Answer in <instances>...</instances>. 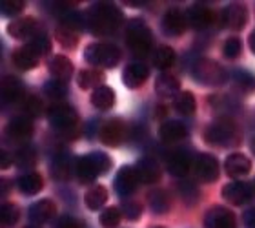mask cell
I'll list each match as a JSON object with an SVG mask.
<instances>
[{
  "instance_id": "cell-1",
  "label": "cell",
  "mask_w": 255,
  "mask_h": 228,
  "mask_svg": "<svg viewBox=\"0 0 255 228\" xmlns=\"http://www.w3.org/2000/svg\"><path fill=\"white\" fill-rule=\"evenodd\" d=\"M123 22V13L112 4H97L88 11L86 26L93 35H113Z\"/></svg>"
},
{
  "instance_id": "cell-2",
  "label": "cell",
  "mask_w": 255,
  "mask_h": 228,
  "mask_svg": "<svg viewBox=\"0 0 255 228\" xmlns=\"http://www.w3.org/2000/svg\"><path fill=\"white\" fill-rule=\"evenodd\" d=\"M126 44L135 57H146L149 53V49L153 46V37H151V29L146 26V22L140 18H133L128 24Z\"/></svg>"
},
{
  "instance_id": "cell-3",
  "label": "cell",
  "mask_w": 255,
  "mask_h": 228,
  "mask_svg": "<svg viewBox=\"0 0 255 228\" xmlns=\"http://www.w3.org/2000/svg\"><path fill=\"white\" fill-rule=\"evenodd\" d=\"M191 75L197 82L204 86H219L226 82V69L212 58H197L191 66Z\"/></svg>"
},
{
  "instance_id": "cell-4",
  "label": "cell",
  "mask_w": 255,
  "mask_h": 228,
  "mask_svg": "<svg viewBox=\"0 0 255 228\" xmlns=\"http://www.w3.org/2000/svg\"><path fill=\"white\" fill-rule=\"evenodd\" d=\"M204 139L210 146H232L237 143V128L232 119H217L206 128Z\"/></svg>"
},
{
  "instance_id": "cell-5",
  "label": "cell",
  "mask_w": 255,
  "mask_h": 228,
  "mask_svg": "<svg viewBox=\"0 0 255 228\" xmlns=\"http://www.w3.org/2000/svg\"><path fill=\"white\" fill-rule=\"evenodd\" d=\"M84 58L97 68H115L121 62V49L113 44H90L84 49Z\"/></svg>"
},
{
  "instance_id": "cell-6",
  "label": "cell",
  "mask_w": 255,
  "mask_h": 228,
  "mask_svg": "<svg viewBox=\"0 0 255 228\" xmlns=\"http://www.w3.org/2000/svg\"><path fill=\"white\" fill-rule=\"evenodd\" d=\"M48 119L57 130H69L79 122V113L69 104H53L48 110Z\"/></svg>"
},
{
  "instance_id": "cell-7",
  "label": "cell",
  "mask_w": 255,
  "mask_h": 228,
  "mask_svg": "<svg viewBox=\"0 0 255 228\" xmlns=\"http://www.w3.org/2000/svg\"><path fill=\"white\" fill-rule=\"evenodd\" d=\"M7 33L16 40H29V42L33 38H37L38 35H42L38 22L33 16H22V18L13 20L7 26Z\"/></svg>"
},
{
  "instance_id": "cell-8",
  "label": "cell",
  "mask_w": 255,
  "mask_h": 228,
  "mask_svg": "<svg viewBox=\"0 0 255 228\" xmlns=\"http://www.w3.org/2000/svg\"><path fill=\"white\" fill-rule=\"evenodd\" d=\"M195 177L201 183H213L219 177V161L212 154H199L193 161Z\"/></svg>"
},
{
  "instance_id": "cell-9",
  "label": "cell",
  "mask_w": 255,
  "mask_h": 228,
  "mask_svg": "<svg viewBox=\"0 0 255 228\" xmlns=\"http://www.w3.org/2000/svg\"><path fill=\"white\" fill-rule=\"evenodd\" d=\"M128 137V126L124 124V121L121 119H112L108 121L99 132V139L102 141V144L106 146H119L124 143V139Z\"/></svg>"
},
{
  "instance_id": "cell-10",
  "label": "cell",
  "mask_w": 255,
  "mask_h": 228,
  "mask_svg": "<svg viewBox=\"0 0 255 228\" xmlns=\"http://www.w3.org/2000/svg\"><path fill=\"white\" fill-rule=\"evenodd\" d=\"M204 228H237L235 214L230 208L212 207L204 216Z\"/></svg>"
},
{
  "instance_id": "cell-11",
  "label": "cell",
  "mask_w": 255,
  "mask_h": 228,
  "mask_svg": "<svg viewBox=\"0 0 255 228\" xmlns=\"http://www.w3.org/2000/svg\"><path fill=\"white\" fill-rule=\"evenodd\" d=\"M255 192L248 183H243V181H234V183H228L224 185L223 188V197L230 205H235V207H241L252 199Z\"/></svg>"
},
{
  "instance_id": "cell-12",
  "label": "cell",
  "mask_w": 255,
  "mask_h": 228,
  "mask_svg": "<svg viewBox=\"0 0 255 228\" xmlns=\"http://www.w3.org/2000/svg\"><path fill=\"white\" fill-rule=\"evenodd\" d=\"M221 22H223V26L226 29H230V31H241L246 26V22H248V11H246L245 5L230 4L228 7L223 9Z\"/></svg>"
},
{
  "instance_id": "cell-13",
  "label": "cell",
  "mask_w": 255,
  "mask_h": 228,
  "mask_svg": "<svg viewBox=\"0 0 255 228\" xmlns=\"http://www.w3.org/2000/svg\"><path fill=\"white\" fill-rule=\"evenodd\" d=\"M138 183H140V181H138L135 168H131V166H123V168L117 172V177H115V192H117L121 197H129L133 192L137 190Z\"/></svg>"
},
{
  "instance_id": "cell-14",
  "label": "cell",
  "mask_w": 255,
  "mask_h": 228,
  "mask_svg": "<svg viewBox=\"0 0 255 228\" xmlns=\"http://www.w3.org/2000/svg\"><path fill=\"white\" fill-rule=\"evenodd\" d=\"M186 13H182L181 9H170L162 16V31L168 37H181L182 33L186 31Z\"/></svg>"
},
{
  "instance_id": "cell-15",
  "label": "cell",
  "mask_w": 255,
  "mask_h": 228,
  "mask_svg": "<svg viewBox=\"0 0 255 228\" xmlns=\"http://www.w3.org/2000/svg\"><path fill=\"white\" fill-rule=\"evenodd\" d=\"M55 212H57V207L51 199H40V201L33 203L29 207V212H27V218L33 225H44L51 221L55 218Z\"/></svg>"
},
{
  "instance_id": "cell-16",
  "label": "cell",
  "mask_w": 255,
  "mask_h": 228,
  "mask_svg": "<svg viewBox=\"0 0 255 228\" xmlns=\"http://www.w3.org/2000/svg\"><path fill=\"white\" fill-rule=\"evenodd\" d=\"M186 18L188 24H191L195 29H206L215 22V13L206 5L195 4L186 11Z\"/></svg>"
},
{
  "instance_id": "cell-17",
  "label": "cell",
  "mask_w": 255,
  "mask_h": 228,
  "mask_svg": "<svg viewBox=\"0 0 255 228\" xmlns=\"http://www.w3.org/2000/svg\"><path fill=\"white\" fill-rule=\"evenodd\" d=\"M148 77H149V69H148L146 64L144 62H131V64H128L126 69H124L123 82H124V86L135 90V88H138V86H142L144 82L148 80Z\"/></svg>"
},
{
  "instance_id": "cell-18",
  "label": "cell",
  "mask_w": 255,
  "mask_h": 228,
  "mask_svg": "<svg viewBox=\"0 0 255 228\" xmlns=\"http://www.w3.org/2000/svg\"><path fill=\"white\" fill-rule=\"evenodd\" d=\"M224 170L230 177L241 179L252 172V161L245 154H230L224 163Z\"/></svg>"
},
{
  "instance_id": "cell-19",
  "label": "cell",
  "mask_w": 255,
  "mask_h": 228,
  "mask_svg": "<svg viewBox=\"0 0 255 228\" xmlns=\"http://www.w3.org/2000/svg\"><path fill=\"white\" fill-rule=\"evenodd\" d=\"M137 172V177L142 185H153L160 179V168L157 165V161L151 157H142L137 161V165L133 166Z\"/></svg>"
},
{
  "instance_id": "cell-20",
  "label": "cell",
  "mask_w": 255,
  "mask_h": 228,
  "mask_svg": "<svg viewBox=\"0 0 255 228\" xmlns=\"http://www.w3.org/2000/svg\"><path fill=\"white\" fill-rule=\"evenodd\" d=\"M191 157L186 150H175L168 155V172L175 177H186L191 168Z\"/></svg>"
},
{
  "instance_id": "cell-21",
  "label": "cell",
  "mask_w": 255,
  "mask_h": 228,
  "mask_svg": "<svg viewBox=\"0 0 255 228\" xmlns=\"http://www.w3.org/2000/svg\"><path fill=\"white\" fill-rule=\"evenodd\" d=\"M48 69L51 79L60 80V82H68L71 79V75H73V62L68 57H64V55H55L49 60Z\"/></svg>"
},
{
  "instance_id": "cell-22",
  "label": "cell",
  "mask_w": 255,
  "mask_h": 228,
  "mask_svg": "<svg viewBox=\"0 0 255 228\" xmlns=\"http://www.w3.org/2000/svg\"><path fill=\"white\" fill-rule=\"evenodd\" d=\"M155 91L160 99H175L181 93V80L173 75L162 73L155 80Z\"/></svg>"
},
{
  "instance_id": "cell-23",
  "label": "cell",
  "mask_w": 255,
  "mask_h": 228,
  "mask_svg": "<svg viewBox=\"0 0 255 228\" xmlns=\"http://www.w3.org/2000/svg\"><path fill=\"white\" fill-rule=\"evenodd\" d=\"M7 133L15 141H27L33 135V122L27 115L13 117L7 124Z\"/></svg>"
},
{
  "instance_id": "cell-24",
  "label": "cell",
  "mask_w": 255,
  "mask_h": 228,
  "mask_svg": "<svg viewBox=\"0 0 255 228\" xmlns=\"http://www.w3.org/2000/svg\"><path fill=\"white\" fill-rule=\"evenodd\" d=\"M160 139L164 141V143H179L182 139L188 137V128L184 122L181 121H166L160 124Z\"/></svg>"
},
{
  "instance_id": "cell-25",
  "label": "cell",
  "mask_w": 255,
  "mask_h": 228,
  "mask_svg": "<svg viewBox=\"0 0 255 228\" xmlns=\"http://www.w3.org/2000/svg\"><path fill=\"white\" fill-rule=\"evenodd\" d=\"M38 58H40V55L31 48L29 42H27L26 46H22V48H18L15 53H13V62H15L16 68L22 69V71H29V69L37 68Z\"/></svg>"
},
{
  "instance_id": "cell-26",
  "label": "cell",
  "mask_w": 255,
  "mask_h": 228,
  "mask_svg": "<svg viewBox=\"0 0 255 228\" xmlns=\"http://www.w3.org/2000/svg\"><path fill=\"white\" fill-rule=\"evenodd\" d=\"M16 186H18V190H20L24 196H37L38 192L44 188V179H42V175L37 174V172H27V174L18 177Z\"/></svg>"
},
{
  "instance_id": "cell-27",
  "label": "cell",
  "mask_w": 255,
  "mask_h": 228,
  "mask_svg": "<svg viewBox=\"0 0 255 228\" xmlns=\"http://www.w3.org/2000/svg\"><path fill=\"white\" fill-rule=\"evenodd\" d=\"M22 95H24V86L20 80L11 77V75L4 77V80H2V101H4V104H13L18 99H22Z\"/></svg>"
},
{
  "instance_id": "cell-28",
  "label": "cell",
  "mask_w": 255,
  "mask_h": 228,
  "mask_svg": "<svg viewBox=\"0 0 255 228\" xmlns=\"http://www.w3.org/2000/svg\"><path fill=\"white\" fill-rule=\"evenodd\" d=\"M115 101H117L115 91L110 86H101V88L93 90V93H91V104L97 110H102V112H106V110L115 106Z\"/></svg>"
},
{
  "instance_id": "cell-29",
  "label": "cell",
  "mask_w": 255,
  "mask_h": 228,
  "mask_svg": "<svg viewBox=\"0 0 255 228\" xmlns=\"http://www.w3.org/2000/svg\"><path fill=\"white\" fill-rule=\"evenodd\" d=\"M104 80H106V75L101 69H82L77 77V84L82 90H97L104 86Z\"/></svg>"
},
{
  "instance_id": "cell-30",
  "label": "cell",
  "mask_w": 255,
  "mask_h": 228,
  "mask_svg": "<svg viewBox=\"0 0 255 228\" xmlns=\"http://www.w3.org/2000/svg\"><path fill=\"white\" fill-rule=\"evenodd\" d=\"M75 174L80 179V183L84 185H90L99 177V172H97L95 165L91 163L90 155H84V157H79L75 161Z\"/></svg>"
},
{
  "instance_id": "cell-31",
  "label": "cell",
  "mask_w": 255,
  "mask_h": 228,
  "mask_svg": "<svg viewBox=\"0 0 255 228\" xmlns=\"http://www.w3.org/2000/svg\"><path fill=\"white\" fill-rule=\"evenodd\" d=\"M73 172V157L68 154L57 155L51 163V175L57 181H66Z\"/></svg>"
},
{
  "instance_id": "cell-32",
  "label": "cell",
  "mask_w": 255,
  "mask_h": 228,
  "mask_svg": "<svg viewBox=\"0 0 255 228\" xmlns=\"http://www.w3.org/2000/svg\"><path fill=\"white\" fill-rule=\"evenodd\" d=\"M148 205L151 208V212L162 216L171 208V197L164 190H153L148 196Z\"/></svg>"
},
{
  "instance_id": "cell-33",
  "label": "cell",
  "mask_w": 255,
  "mask_h": 228,
  "mask_svg": "<svg viewBox=\"0 0 255 228\" xmlns=\"http://www.w3.org/2000/svg\"><path fill=\"white\" fill-rule=\"evenodd\" d=\"M108 201V190L102 185L91 186L88 194H86V207L90 208L91 212H97L101 210Z\"/></svg>"
},
{
  "instance_id": "cell-34",
  "label": "cell",
  "mask_w": 255,
  "mask_h": 228,
  "mask_svg": "<svg viewBox=\"0 0 255 228\" xmlns=\"http://www.w3.org/2000/svg\"><path fill=\"white\" fill-rule=\"evenodd\" d=\"M173 108L177 113H181L184 117H190L195 113L197 110V101L191 91H181L179 95L173 99Z\"/></svg>"
},
{
  "instance_id": "cell-35",
  "label": "cell",
  "mask_w": 255,
  "mask_h": 228,
  "mask_svg": "<svg viewBox=\"0 0 255 228\" xmlns=\"http://www.w3.org/2000/svg\"><path fill=\"white\" fill-rule=\"evenodd\" d=\"M175 51L170 48V46H159V48L155 49L153 55H151V60H153V66L157 69H168L171 68L173 64H175Z\"/></svg>"
},
{
  "instance_id": "cell-36",
  "label": "cell",
  "mask_w": 255,
  "mask_h": 228,
  "mask_svg": "<svg viewBox=\"0 0 255 228\" xmlns=\"http://www.w3.org/2000/svg\"><path fill=\"white\" fill-rule=\"evenodd\" d=\"M234 82L243 93H254L255 91V75L248 69H237L234 71Z\"/></svg>"
},
{
  "instance_id": "cell-37",
  "label": "cell",
  "mask_w": 255,
  "mask_h": 228,
  "mask_svg": "<svg viewBox=\"0 0 255 228\" xmlns=\"http://www.w3.org/2000/svg\"><path fill=\"white\" fill-rule=\"evenodd\" d=\"M177 190H179L182 201L186 203L188 207H191V205H195V203L199 201V188H197L195 183L182 179L181 183H179V186H177Z\"/></svg>"
},
{
  "instance_id": "cell-38",
  "label": "cell",
  "mask_w": 255,
  "mask_h": 228,
  "mask_svg": "<svg viewBox=\"0 0 255 228\" xmlns=\"http://www.w3.org/2000/svg\"><path fill=\"white\" fill-rule=\"evenodd\" d=\"M121 219H123V212H121V208H117V207L106 208V210H102V214H101L102 228H117L119 223H121Z\"/></svg>"
},
{
  "instance_id": "cell-39",
  "label": "cell",
  "mask_w": 255,
  "mask_h": 228,
  "mask_svg": "<svg viewBox=\"0 0 255 228\" xmlns=\"http://www.w3.org/2000/svg\"><path fill=\"white\" fill-rule=\"evenodd\" d=\"M18 218H20V210L16 208V205H13V203H4V205H2V208H0V219H2V225H5V227H13V225H16Z\"/></svg>"
},
{
  "instance_id": "cell-40",
  "label": "cell",
  "mask_w": 255,
  "mask_h": 228,
  "mask_svg": "<svg viewBox=\"0 0 255 228\" xmlns=\"http://www.w3.org/2000/svg\"><path fill=\"white\" fill-rule=\"evenodd\" d=\"M44 93L51 97V99H55V101H59V99H64V97L68 95V86H66V82L51 79L49 82L44 84Z\"/></svg>"
},
{
  "instance_id": "cell-41",
  "label": "cell",
  "mask_w": 255,
  "mask_h": 228,
  "mask_svg": "<svg viewBox=\"0 0 255 228\" xmlns=\"http://www.w3.org/2000/svg\"><path fill=\"white\" fill-rule=\"evenodd\" d=\"M90 159H91V163L95 165L99 175L108 174L110 168H112V157H110L108 154H104V152H91Z\"/></svg>"
},
{
  "instance_id": "cell-42",
  "label": "cell",
  "mask_w": 255,
  "mask_h": 228,
  "mask_svg": "<svg viewBox=\"0 0 255 228\" xmlns=\"http://www.w3.org/2000/svg\"><path fill=\"white\" fill-rule=\"evenodd\" d=\"M22 110L27 117H38L42 112V101L35 95H27L22 99Z\"/></svg>"
},
{
  "instance_id": "cell-43",
  "label": "cell",
  "mask_w": 255,
  "mask_h": 228,
  "mask_svg": "<svg viewBox=\"0 0 255 228\" xmlns=\"http://www.w3.org/2000/svg\"><path fill=\"white\" fill-rule=\"evenodd\" d=\"M26 7V2L24 0H2L0 2V9H2V15L4 16H16L20 15Z\"/></svg>"
},
{
  "instance_id": "cell-44",
  "label": "cell",
  "mask_w": 255,
  "mask_h": 228,
  "mask_svg": "<svg viewBox=\"0 0 255 228\" xmlns=\"http://www.w3.org/2000/svg\"><path fill=\"white\" fill-rule=\"evenodd\" d=\"M57 40L68 49H73L75 46H77V42H79V38H77L73 29H69V27H66V26L57 29Z\"/></svg>"
},
{
  "instance_id": "cell-45",
  "label": "cell",
  "mask_w": 255,
  "mask_h": 228,
  "mask_svg": "<svg viewBox=\"0 0 255 228\" xmlns=\"http://www.w3.org/2000/svg\"><path fill=\"white\" fill-rule=\"evenodd\" d=\"M35 161H37V154H35V150L31 146H24L15 155V163L18 166H33Z\"/></svg>"
},
{
  "instance_id": "cell-46",
  "label": "cell",
  "mask_w": 255,
  "mask_h": 228,
  "mask_svg": "<svg viewBox=\"0 0 255 228\" xmlns=\"http://www.w3.org/2000/svg\"><path fill=\"white\" fill-rule=\"evenodd\" d=\"M241 51H243V42H241V38L230 37L228 40L224 42L223 53H224V57L230 58V60H234V58L239 57Z\"/></svg>"
},
{
  "instance_id": "cell-47",
  "label": "cell",
  "mask_w": 255,
  "mask_h": 228,
  "mask_svg": "<svg viewBox=\"0 0 255 228\" xmlns=\"http://www.w3.org/2000/svg\"><path fill=\"white\" fill-rule=\"evenodd\" d=\"M121 212H123V216L126 219H129V221H137L140 216H142V205L137 201H126L121 207Z\"/></svg>"
},
{
  "instance_id": "cell-48",
  "label": "cell",
  "mask_w": 255,
  "mask_h": 228,
  "mask_svg": "<svg viewBox=\"0 0 255 228\" xmlns=\"http://www.w3.org/2000/svg\"><path fill=\"white\" fill-rule=\"evenodd\" d=\"M29 44H31V48L35 49L40 57H44V55H48L49 51H51V40H49L44 33H42V35H38L37 38H33Z\"/></svg>"
},
{
  "instance_id": "cell-49",
  "label": "cell",
  "mask_w": 255,
  "mask_h": 228,
  "mask_svg": "<svg viewBox=\"0 0 255 228\" xmlns=\"http://www.w3.org/2000/svg\"><path fill=\"white\" fill-rule=\"evenodd\" d=\"M55 228H82V225H80L79 219L71 218V216H62L55 223Z\"/></svg>"
},
{
  "instance_id": "cell-50",
  "label": "cell",
  "mask_w": 255,
  "mask_h": 228,
  "mask_svg": "<svg viewBox=\"0 0 255 228\" xmlns=\"http://www.w3.org/2000/svg\"><path fill=\"white\" fill-rule=\"evenodd\" d=\"M243 219H245L246 228H255V208H248L245 216H243Z\"/></svg>"
},
{
  "instance_id": "cell-51",
  "label": "cell",
  "mask_w": 255,
  "mask_h": 228,
  "mask_svg": "<svg viewBox=\"0 0 255 228\" xmlns=\"http://www.w3.org/2000/svg\"><path fill=\"white\" fill-rule=\"evenodd\" d=\"M11 165V157L7 155V152H2V168H7Z\"/></svg>"
},
{
  "instance_id": "cell-52",
  "label": "cell",
  "mask_w": 255,
  "mask_h": 228,
  "mask_svg": "<svg viewBox=\"0 0 255 228\" xmlns=\"http://www.w3.org/2000/svg\"><path fill=\"white\" fill-rule=\"evenodd\" d=\"M248 44H250V49L255 53V31L250 35V38H248Z\"/></svg>"
},
{
  "instance_id": "cell-53",
  "label": "cell",
  "mask_w": 255,
  "mask_h": 228,
  "mask_svg": "<svg viewBox=\"0 0 255 228\" xmlns=\"http://www.w3.org/2000/svg\"><path fill=\"white\" fill-rule=\"evenodd\" d=\"M250 146H252V152H254V154H255V137L252 139V144H250Z\"/></svg>"
},
{
  "instance_id": "cell-54",
  "label": "cell",
  "mask_w": 255,
  "mask_h": 228,
  "mask_svg": "<svg viewBox=\"0 0 255 228\" xmlns=\"http://www.w3.org/2000/svg\"><path fill=\"white\" fill-rule=\"evenodd\" d=\"M26 228H40L38 225H29V227H26Z\"/></svg>"
},
{
  "instance_id": "cell-55",
  "label": "cell",
  "mask_w": 255,
  "mask_h": 228,
  "mask_svg": "<svg viewBox=\"0 0 255 228\" xmlns=\"http://www.w3.org/2000/svg\"><path fill=\"white\" fill-rule=\"evenodd\" d=\"M153 228H164V227H153Z\"/></svg>"
}]
</instances>
